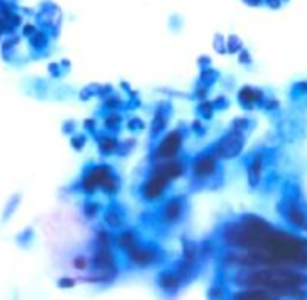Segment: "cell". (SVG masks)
I'll list each match as a JSON object with an SVG mask.
<instances>
[{"label":"cell","mask_w":307,"mask_h":300,"mask_svg":"<svg viewBox=\"0 0 307 300\" xmlns=\"http://www.w3.org/2000/svg\"><path fill=\"white\" fill-rule=\"evenodd\" d=\"M187 214V200L184 196L169 198L160 209V221L165 225H176Z\"/></svg>","instance_id":"4"},{"label":"cell","mask_w":307,"mask_h":300,"mask_svg":"<svg viewBox=\"0 0 307 300\" xmlns=\"http://www.w3.org/2000/svg\"><path fill=\"white\" fill-rule=\"evenodd\" d=\"M199 112H201V117L210 119V117H212V112H214L212 104L207 103V104H203V106H199Z\"/></svg>","instance_id":"12"},{"label":"cell","mask_w":307,"mask_h":300,"mask_svg":"<svg viewBox=\"0 0 307 300\" xmlns=\"http://www.w3.org/2000/svg\"><path fill=\"white\" fill-rule=\"evenodd\" d=\"M286 225L295 232H307V209L302 202V192L297 185H287L284 196L277 205Z\"/></svg>","instance_id":"1"},{"label":"cell","mask_w":307,"mask_h":300,"mask_svg":"<svg viewBox=\"0 0 307 300\" xmlns=\"http://www.w3.org/2000/svg\"><path fill=\"white\" fill-rule=\"evenodd\" d=\"M160 250L158 246L154 245H137L135 248H131L129 252V257L135 264L139 266H151L160 259Z\"/></svg>","instance_id":"8"},{"label":"cell","mask_w":307,"mask_h":300,"mask_svg":"<svg viewBox=\"0 0 307 300\" xmlns=\"http://www.w3.org/2000/svg\"><path fill=\"white\" fill-rule=\"evenodd\" d=\"M266 151H255L250 155L246 162V172H248V185L252 189H257L263 185L264 176H266Z\"/></svg>","instance_id":"6"},{"label":"cell","mask_w":307,"mask_h":300,"mask_svg":"<svg viewBox=\"0 0 307 300\" xmlns=\"http://www.w3.org/2000/svg\"><path fill=\"white\" fill-rule=\"evenodd\" d=\"M184 146V133L182 131H171L165 138H162V142L158 144V148L154 151V157L158 158L160 162H167V160H174L178 158L180 151Z\"/></svg>","instance_id":"5"},{"label":"cell","mask_w":307,"mask_h":300,"mask_svg":"<svg viewBox=\"0 0 307 300\" xmlns=\"http://www.w3.org/2000/svg\"><path fill=\"white\" fill-rule=\"evenodd\" d=\"M189 171L194 183L208 187L210 183L218 182L221 172H219V160L210 151H203L189 162Z\"/></svg>","instance_id":"2"},{"label":"cell","mask_w":307,"mask_h":300,"mask_svg":"<svg viewBox=\"0 0 307 300\" xmlns=\"http://www.w3.org/2000/svg\"><path fill=\"white\" fill-rule=\"evenodd\" d=\"M243 149H244V135L232 129L223 138H219L218 142H214L212 148L208 149V151L212 153L219 162H223V160H232V158L239 157L243 153Z\"/></svg>","instance_id":"3"},{"label":"cell","mask_w":307,"mask_h":300,"mask_svg":"<svg viewBox=\"0 0 307 300\" xmlns=\"http://www.w3.org/2000/svg\"><path fill=\"white\" fill-rule=\"evenodd\" d=\"M169 183H171V180L165 176L164 172L158 171V169H154L153 174H151V176L146 180V183H144V187H142L144 198H146L148 202L158 200L160 196H164V192L169 189Z\"/></svg>","instance_id":"7"},{"label":"cell","mask_w":307,"mask_h":300,"mask_svg":"<svg viewBox=\"0 0 307 300\" xmlns=\"http://www.w3.org/2000/svg\"><path fill=\"white\" fill-rule=\"evenodd\" d=\"M192 131L198 133V135H203V133L207 131V129H205L203 126H201V123H199V121H196V123H192Z\"/></svg>","instance_id":"13"},{"label":"cell","mask_w":307,"mask_h":300,"mask_svg":"<svg viewBox=\"0 0 307 300\" xmlns=\"http://www.w3.org/2000/svg\"><path fill=\"white\" fill-rule=\"evenodd\" d=\"M182 259L189 262H201L199 259V245L192 239H184L182 243Z\"/></svg>","instance_id":"10"},{"label":"cell","mask_w":307,"mask_h":300,"mask_svg":"<svg viewBox=\"0 0 307 300\" xmlns=\"http://www.w3.org/2000/svg\"><path fill=\"white\" fill-rule=\"evenodd\" d=\"M158 286L165 291V293H167V295H174V293H178V290L184 286V281L180 279L178 273H176L173 268H169V270L160 271Z\"/></svg>","instance_id":"9"},{"label":"cell","mask_w":307,"mask_h":300,"mask_svg":"<svg viewBox=\"0 0 307 300\" xmlns=\"http://www.w3.org/2000/svg\"><path fill=\"white\" fill-rule=\"evenodd\" d=\"M228 295H230V291H228L227 286L221 284V282L212 284L207 291L208 300H228Z\"/></svg>","instance_id":"11"}]
</instances>
